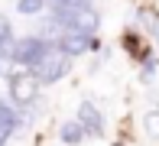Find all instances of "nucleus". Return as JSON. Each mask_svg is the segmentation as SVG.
<instances>
[{
	"label": "nucleus",
	"mask_w": 159,
	"mask_h": 146,
	"mask_svg": "<svg viewBox=\"0 0 159 146\" xmlns=\"http://www.w3.org/2000/svg\"><path fill=\"white\" fill-rule=\"evenodd\" d=\"M55 49L71 58H81L88 52H98L101 49V39L98 36H88V33H75V29H65V33L55 36Z\"/></svg>",
	"instance_id": "5"
},
{
	"label": "nucleus",
	"mask_w": 159,
	"mask_h": 146,
	"mask_svg": "<svg viewBox=\"0 0 159 146\" xmlns=\"http://www.w3.org/2000/svg\"><path fill=\"white\" fill-rule=\"evenodd\" d=\"M159 71V58L149 55L146 62H140V81H153V75Z\"/></svg>",
	"instance_id": "14"
},
{
	"label": "nucleus",
	"mask_w": 159,
	"mask_h": 146,
	"mask_svg": "<svg viewBox=\"0 0 159 146\" xmlns=\"http://www.w3.org/2000/svg\"><path fill=\"white\" fill-rule=\"evenodd\" d=\"M65 29L98 36L101 33V10L94 3H52L49 16L42 20V33H55L59 36Z\"/></svg>",
	"instance_id": "1"
},
{
	"label": "nucleus",
	"mask_w": 159,
	"mask_h": 146,
	"mask_svg": "<svg viewBox=\"0 0 159 146\" xmlns=\"http://www.w3.org/2000/svg\"><path fill=\"white\" fill-rule=\"evenodd\" d=\"M16 10L23 13V16H39V13L46 10V0H16Z\"/></svg>",
	"instance_id": "13"
},
{
	"label": "nucleus",
	"mask_w": 159,
	"mask_h": 146,
	"mask_svg": "<svg viewBox=\"0 0 159 146\" xmlns=\"http://www.w3.org/2000/svg\"><path fill=\"white\" fill-rule=\"evenodd\" d=\"M75 120L84 127V133L91 136V140H101L104 136V130H107V120H104V111L94 104L91 98H84V101H78V111H75Z\"/></svg>",
	"instance_id": "6"
},
{
	"label": "nucleus",
	"mask_w": 159,
	"mask_h": 146,
	"mask_svg": "<svg viewBox=\"0 0 159 146\" xmlns=\"http://www.w3.org/2000/svg\"><path fill=\"white\" fill-rule=\"evenodd\" d=\"M52 3H91V0H52Z\"/></svg>",
	"instance_id": "15"
},
{
	"label": "nucleus",
	"mask_w": 159,
	"mask_h": 146,
	"mask_svg": "<svg viewBox=\"0 0 159 146\" xmlns=\"http://www.w3.org/2000/svg\"><path fill=\"white\" fill-rule=\"evenodd\" d=\"M71 65H75V58H71V55H65V52H59V49H52V52L42 58L39 65H33V68H30V75H33L42 88H46V84L62 81V78L71 71Z\"/></svg>",
	"instance_id": "4"
},
{
	"label": "nucleus",
	"mask_w": 159,
	"mask_h": 146,
	"mask_svg": "<svg viewBox=\"0 0 159 146\" xmlns=\"http://www.w3.org/2000/svg\"><path fill=\"white\" fill-rule=\"evenodd\" d=\"M39 94H42V84L26 68H10V75H7V101L13 107L26 111V107H33L39 101Z\"/></svg>",
	"instance_id": "3"
},
{
	"label": "nucleus",
	"mask_w": 159,
	"mask_h": 146,
	"mask_svg": "<svg viewBox=\"0 0 159 146\" xmlns=\"http://www.w3.org/2000/svg\"><path fill=\"white\" fill-rule=\"evenodd\" d=\"M59 140H62L65 146H81L84 140H88V133H84V127L71 117V120H65L62 127H59Z\"/></svg>",
	"instance_id": "9"
},
{
	"label": "nucleus",
	"mask_w": 159,
	"mask_h": 146,
	"mask_svg": "<svg viewBox=\"0 0 159 146\" xmlns=\"http://www.w3.org/2000/svg\"><path fill=\"white\" fill-rule=\"evenodd\" d=\"M13 39H16V33H13V23H10V16H7V13H0V49H3L7 55H10V46H13Z\"/></svg>",
	"instance_id": "11"
},
{
	"label": "nucleus",
	"mask_w": 159,
	"mask_h": 146,
	"mask_svg": "<svg viewBox=\"0 0 159 146\" xmlns=\"http://www.w3.org/2000/svg\"><path fill=\"white\" fill-rule=\"evenodd\" d=\"M143 130H146V140H159V107L143 114Z\"/></svg>",
	"instance_id": "12"
},
{
	"label": "nucleus",
	"mask_w": 159,
	"mask_h": 146,
	"mask_svg": "<svg viewBox=\"0 0 159 146\" xmlns=\"http://www.w3.org/2000/svg\"><path fill=\"white\" fill-rule=\"evenodd\" d=\"M120 46L127 49V55H130V62H146L149 55H153V49H149V42H143V36H140V29L136 26H127L124 29V36H120Z\"/></svg>",
	"instance_id": "8"
},
{
	"label": "nucleus",
	"mask_w": 159,
	"mask_h": 146,
	"mask_svg": "<svg viewBox=\"0 0 159 146\" xmlns=\"http://www.w3.org/2000/svg\"><path fill=\"white\" fill-rule=\"evenodd\" d=\"M52 49H55V39H49V36H16L13 46H10V65L30 71L33 65H39Z\"/></svg>",
	"instance_id": "2"
},
{
	"label": "nucleus",
	"mask_w": 159,
	"mask_h": 146,
	"mask_svg": "<svg viewBox=\"0 0 159 146\" xmlns=\"http://www.w3.org/2000/svg\"><path fill=\"white\" fill-rule=\"evenodd\" d=\"M136 23H143V26H146V36L156 39V33H159V10H153V7H140V10H136Z\"/></svg>",
	"instance_id": "10"
},
{
	"label": "nucleus",
	"mask_w": 159,
	"mask_h": 146,
	"mask_svg": "<svg viewBox=\"0 0 159 146\" xmlns=\"http://www.w3.org/2000/svg\"><path fill=\"white\" fill-rule=\"evenodd\" d=\"M23 127H30V123H26V114L20 111V107H13L7 98H0V146H7L10 136L16 133V130H23Z\"/></svg>",
	"instance_id": "7"
}]
</instances>
